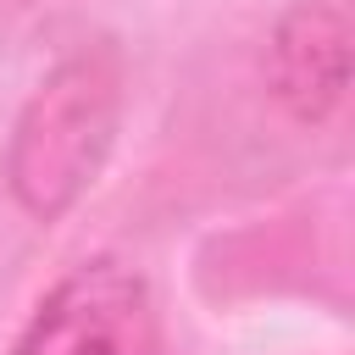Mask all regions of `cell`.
I'll list each match as a JSON object with an SVG mask.
<instances>
[{"instance_id":"cell-1","label":"cell","mask_w":355,"mask_h":355,"mask_svg":"<svg viewBox=\"0 0 355 355\" xmlns=\"http://www.w3.org/2000/svg\"><path fill=\"white\" fill-rule=\"evenodd\" d=\"M122 116V67L111 50H78L61 61L28 111L17 116L11 150H6V183L22 200V211L55 222L105 166V150L116 139Z\"/></svg>"},{"instance_id":"cell-3","label":"cell","mask_w":355,"mask_h":355,"mask_svg":"<svg viewBox=\"0 0 355 355\" xmlns=\"http://www.w3.org/2000/svg\"><path fill=\"white\" fill-rule=\"evenodd\" d=\"M266 72H272L277 100L300 122L333 116L344 100V78H349L344 11L327 0H300L294 11H283V22L272 28V44H266Z\"/></svg>"},{"instance_id":"cell-2","label":"cell","mask_w":355,"mask_h":355,"mask_svg":"<svg viewBox=\"0 0 355 355\" xmlns=\"http://www.w3.org/2000/svg\"><path fill=\"white\" fill-rule=\"evenodd\" d=\"M11 355H161L155 294L116 255L83 261L39 300Z\"/></svg>"}]
</instances>
